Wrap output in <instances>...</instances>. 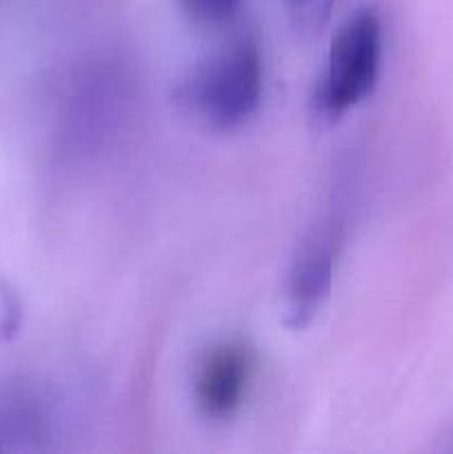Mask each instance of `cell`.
Returning a JSON list of instances; mask_svg holds the SVG:
<instances>
[{
    "label": "cell",
    "mask_w": 453,
    "mask_h": 454,
    "mask_svg": "<svg viewBox=\"0 0 453 454\" xmlns=\"http://www.w3.org/2000/svg\"><path fill=\"white\" fill-rule=\"evenodd\" d=\"M40 430V412L29 399H0V450L16 448L27 439H34Z\"/></svg>",
    "instance_id": "cell-5"
},
{
    "label": "cell",
    "mask_w": 453,
    "mask_h": 454,
    "mask_svg": "<svg viewBox=\"0 0 453 454\" xmlns=\"http://www.w3.org/2000/svg\"><path fill=\"white\" fill-rule=\"evenodd\" d=\"M342 244V222L329 215L302 242L284 291V317L293 331L309 326L327 301Z\"/></svg>",
    "instance_id": "cell-3"
},
{
    "label": "cell",
    "mask_w": 453,
    "mask_h": 454,
    "mask_svg": "<svg viewBox=\"0 0 453 454\" xmlns=\"http://www.w3.org/2000/svg\"><path fill=\"white\" fill-rule=\"evenodd\" d=\"M182 13L198 27L229 25L238 16L242 0H178Z\"/></svg>",
    "instance_id": "cell-7"
},
{
    "label": "cell",
    "mask_w": 453,
    "mask_h": 454,
    "mask_svg": "<svg viewBox=\"0 0 453 454\" xmlns=\"http://www.w3.org/2000/svg\"><path fill=\"white\" fill-rule=\"evenodd\" d=\"M265 91V60L253 35H235L195 62L178 87V100L213 131H231L256 115Z\"/></svg>",
    "instance_id": "cell-1"
},
{
    "label": "cell",
    "mask_w": 453,
    "mask_h": 454,
    "mask_svg": "<svg viewBox=\"0 0 453 454\" xmlns=\"http://www.w3.org/2000/svg\"><path fill=\"white\" fill-rule=\"evenodd\" d=\"M338 0H284L291 27L302 38H314L327 27Z\"/></svg>",
    "instance_id": "cell-6"
},
{
    "label": "cell",
    "mask_w": 453,
    "mask_h": 454,
    "mask_svg": "<svg viewBox=\"0 0 453 454\" xmlns=\"http://www.w3.org/2000/svg\"><path fill=\"white\" fill-rule=\"evenodd\" d=\"M253 362L240 341H218L200 357L194 375V399L207 419H231L242 408L251 384Z\"/></svg>",
    "instance_id": "cell-4"
},
{
    "label": "cell",
    "mask_w": 453,
    "mask_h": 454,
    "mask_svg": "<svg viewBox=\"0 0 453 454\" xmlns=\"http://www.w3.org/2000/svg\"><path fill=\"white\" fill-rule=\"evenodd\" d=\"M382 62V20L376 9H360L333 35L314 93L315 115L338 122L367 100Z\"/></svg>",
    "instance_id": "cell-2"
}]
</instances>
